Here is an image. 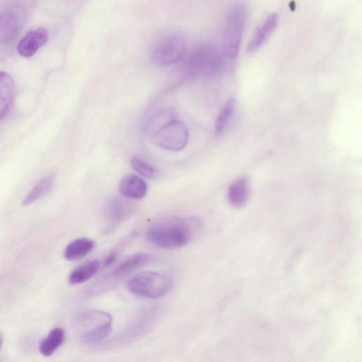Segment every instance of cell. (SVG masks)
<instances>
[{"instance_id": "obj_1", "label": "cell", "mask_w": 362, "mask_h": 362, "mask_svg": "<svg viewBox=\"0 0 362 362\" xmlns=\"http://www.w3.org/2000/svg\"><path fill=\"white\" fill-rule=\"evenodd\" d=\"M200 226V221L195 218L167 216L156 220L150 225L146 237L151 243L159 247L179 248L190 242L194 230Z\"/></svg>"}, {"instance_id": "obj_2", "label": "cell", "mask_w": 362, "mask_h": 362, "mask_svg": "<svg viewBox=\"0 0 362 362\" xmlns=\"http://www.w3.org/2000/svg\"><path fill=\"white\" fill-rule=\"evenodd\" d=\"M185 68L190 76L211 75L218 72L223 65V55L214 45L202 42L187 53Z\"/></svg>"}, {"instance_id": "obj_3", "label": "cell", "mask_w": 362, "mask_h": 362, "mask_svg": "<svg viewBox=\"0 0 362 362\" xmlns=\"http://www.w3.org/2000/svg\"><path fill=\"white\" fill-rule=\"evenodd\" d=\"M246 18L247 7L243 3L235 4L228 12L223 29V52L230 59L238 53Z\"/></svg>"}, {"instance_id": "obj_4", "label": "cell", "mask_w": 362, "mask_h": 362, "mask_svg": "<svg viewBox=\"0 0 362 362\" xmlns=\"http://www.w3.org/2000/svg\"><path fill=\"white\" fill-rule=\"evenodd\" d=\"M187 52V43L184 36L172 33L156 42L151 47L150 57L156 64L171 65L184 60Z\"/></svg>"}, {"instance_id": "obj_5", "label": "cell", "mask_w": 362, "mask_h": 362, "mask_svg": "<svg viewBox=\"0 0 362 362\" xmlns=\"http://www.w3.org/2000/svg\"><path fill=\"white\" fill-rule=\"evenodd\" d=\"M170 287V281L163 274L144 271L131 277L127 283V289L134 295L158 298L165 295Z\"/></svg>"}, {"instance_id": "obj_6", "label": "cell", "mask_w": 362, "mask_h": 362, "mask_svg": "<svg viewBox=\"0 0 362 362\" xmlns=\"http://www.w3.org/2000/svg\"><path fill=\"white\" fill-rule=\"evenodd\" d=\"M153 142L159 147L171 151H179L187 146L189 132L187 126L177 119L173 120L152 136Z\"/></svg>"}, {"instance_id": "obj_7", "label": "cell", "mask_w": 362, "mask_h": 362, "mask_svg": "<svg viewBox=\"0 0 362 362\" xmlns=\"http://www.w3.org/2000/svg\"><path fill=\"white\" fill-rule=\"evenodd\" d=\"M48 32L42 27L27 32L17 45L18 54L23 57L33 56L48 40Z\"/></svg>"}, {"instance_id": "obj_8", "label": "cell", "mask_w": 362, "mask_h": 362, "mask_svg": "<svg viewBox=\"0 0 362 362\" xmlns=\"http://www.w3.org/2000/svg\"><path fill=\"white\" fill-rule=\"evenodd\" d=\"M278 21V15L276 13H272L262 22L247 45V53L252 54L257 52L266 42L276 29Z\"/></svg>"}, {"instance_id": "obj_9", "label": "cell", "mask_w": 362, "mask_h": 362, "mask_svg": "<svg viewBox=\"0 0 362 362\" xmlns=\"http://www.w3.org/2000/svg\"><path fill=\"white\" fill-rule=\"evenodd\" d=\"M119 190L124 197L140 199L144 198L148 190L146 182L134 174H127L119 182Z\"/></svg>"}, {"instance_id": "obj_10", "label": "cell", "mask_w": 362, "mask_h": 362, "mask_svg": "<svg viewBox=\"0 0 362 362\" xmlns=\"http://www.w3.org/2000/svg\"><path fill=\"white\" fill-rule=\"evenodd\" d=\"M20 29V21L12 11L0 13V45H8L14 41Z\"/></svg>"}, {"instance_id": "obj_11", "label": "cell", "mask_w": 362, "mask_h": 362, "mask_svg": "<svg viewBox=\"0 0 362 362\" xmlns=\"http://www.w3.org/2000/svg\"><path fill=\"white\" fill-rule=\"evenodd\" d=\"M16 88L12 76L0 71V120L9 111L15 98Z\"/></svg>"}, {"instance_id": "obj_12", "label": "cell", "mask_w": 362, "mask_h": 362, "mask_svg": "<svg viewBox=\"0 0 362 362\" xmlns=\"http://www.w3.org/2000/svg\"><path fill=\"white\" fill-rule=\"evenodd\" d=\"M152 259V255L146 252H139L129 256L111 272L114 278L123 277L136 269L147 264Z\"/></svg>"}, {"instance_id": "obj_13", "label": "cell", "mask_w": 362, "mask_h": 362, "mask_svg": "<svg viewBox=\"0 0 362 362\" xmlns=\"http://www.w3.org/2000/svg\"><path fill=\"white\" fill-rule=\"evenodd\" d=\"M250 197V185L245 178H240L230 184L228 189V199L234 207L246 204Z\"/></svg>"}, {"instance_id": "obj_14", "label": "cell", "mask_w": 362, "mask_h": 362, "mask_svg": "<svg viewBox=\"0 0 362 362\" xmlns=\"http://www.w3.org/2000/svg\"><path fill=\"white\" fill-rule=\"evenodd\" d=\"M94 245V241L89 238L74 239L65 247L64 256L69 261L81 259L88 255L93 249Z\"/></svg>"}, {"instance_id": "obj_15", "label": "cell", "mask_w": 362, "mask_h": 362, "mask_svg": "<svg viewBox=\"0 0 362 362\" xmlns=\"http://www.w3.org/2000/svg\"><path fill=\"white\" fill-rule=\"evenodd\" d=\"M100 267V262L97 259L84 262L70 273L69 282L72 285L84 283L98 272Z\"/></svg>"}, {"instance_id": "obj_16", "label": "cell", "mask_w": 362, "mask_h": 362, "mask_svg": "<svg viewBox=\"0 0 362 362\" xmlns=\"http://www.w3.org/2000/svg\"><path fill=\"white\" fill-rule=\"evenodd\" d=\"M64 337L65 334L62 328L52 329L39 344V351L41 354L45 356L52 355L63 343Z\"/></svg>"}, {"instance_id": "obj_17", "label": "cell", "mask_w": 362, "mask_h": 362, "mask_svg": "<svg viewBox=\"0 0 362 362\" xmlns=\"http://www.w3.org/2000/svg\"><path fill=\"white\" fill-rule=\"evenodd\" d=\"M177 119V114L173 109H163L156 112L149 119L146 130L151 136L162 127Z\"/></svg>"}, {"instance_id": "obj_18", "label": "cell", "mask_w": 362, "mask_h": 362, "mask_svg": "<svg viewBox=\"0 0 362 362\" xmlns=\"http://www.w3.org/2000/svg\"><path fill=\"white\" fill-rule=\"evenodd\" d=\"M52 176L43 177L37 181L22 202V206H28L47 194L53 186Z\"/></svg>"}, {"instance_id": "obj_19", "label": "cell", "mask_w": 362, "mask_h": 362, "mask_svg": "<svg viewBox=\"0 0 362 362\" xmlns=\"http://www.w3.org/2000/svg\"><path fill=\"white\" fill-rule=\"evenodd\" d=\"M127 205L117 197H111L105 205V214L112 222L122 221L127 214Z\"/></svg>"}, {"instance_id": "obj_20", "label": "cell", "mask_w": 362, "mask_h": 362, "mask_svg": "<svg viewBox=\"0 0 362 362\" xmlns=\"http://www.w3.org/2000/svg\"><path fill=\"white\" fill-rule=\"evenodd\" d=\"M235 107V100L230 98L223 105L215 120V131L219 134L222 132L227 126Z\"/></svg>"}, {"instance_id": "obj_21", "label": "cell", "mask_w": 362, "mask_h": 362, "mask_svg": "<svg viewBox=\"0 0 362 362\" xmlns=\"http://www.w3.org/2000/svg\"><path fill=\"white\" fill-rule=\"evenodd\" d=\"M131 163L133 168L143 177L154 179L158 176V170L139 157H133Z\"/></svg>"}, {"instance_id": "obj_22", "label": "cell", "mask_w": 362, "mask_h": 362, "mask_svg": "<svg viewBox=\"0 0 362 362\" xmlns=\"http://www.w3.org/2000/svg\"><path fill=\"white\" fill-rule=\"evenodd\" d=\"M117 255L116 253L110 254L106 259H105L104 265L107 266L112 264L116 259Z\"/></svg>"}, {"instance_id": "obj_23", "label": "cell", "mask_w": 362, "mask_h": 362, "mask_svg": "<svg viewBox=\"0 0 362 362\" xmlns=\"http://www.w3.org/2000/svg\"><path fill=\"white\" fill-rule=\"evenodd\" d=\"M0 346H1V339H0Z\"/></svg>"}]
</instances>
